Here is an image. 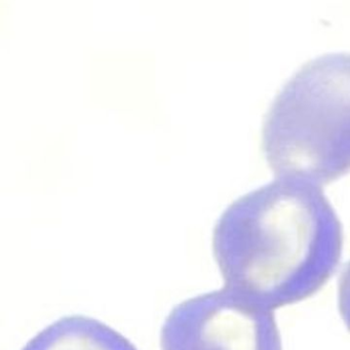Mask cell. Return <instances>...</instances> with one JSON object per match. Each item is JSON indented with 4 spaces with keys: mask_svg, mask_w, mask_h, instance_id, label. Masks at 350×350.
Segmentation results:
<instances>
[{
    "mask_svg": "<svg viewBox=\"0 0 350 350\" xmlns=\"http://www.w3.org/2000/svg\"><path fill=\"white\" fill-rule=\"evenodd\" d=\"M342 224L319 185L278 178L218 219L213 252L225 288L272 310L309 298L336 272Z\"/></svg>",
    "mask_w": 350,
    "mask_h": 350,
    "instance_id": "obj_1",
    "label": "cell"
},
{
    "mask_svg": "<svg viewBox=\"0 0 350 350\" xmlns=\"http://www.w3.org/2000/svg\"><path fill=\"white\" fill-rule=\"evenodd\" d=\"M349 55L329 53L304 64L273 100L263 150L278 178L316 185L349 167Z\"/></svg>",
    "mask_w": 350,
    "mask_h": 350,
    "instance_id": "obj_2",
    "label": "cell"
},
{
    "mask_svg": "<svg viewBox=\"0 0 350 350\" xmlns=\"http://www.w3.org/2000/svg\"><path fill=\"white\" fill-rule=\"evenodd\" d=\"M161 350H282L272 310L224 288L174 306L160 332Z\"/></svg>",
    "mask_w": 350,
    "mask_h": 350,
    "instance_id": "obj_3",
    "label": "cell"
},
{
    "mask_svg": "<svg viewBox=\"0 0 350 350\" xmlns=\"http://www.w3.org/2000/svg\"><path fill=\"white\" fill-rule=\"evenodd\" d=\"M22 350H138L108 324L83 315L64 316L40 331Z\"/></svg>",
    "mask_w": 350,
    "mask_h": 350,
    "instance_id": "obj_4",
    "label": "cell"
}]
</instances>
